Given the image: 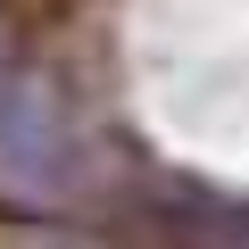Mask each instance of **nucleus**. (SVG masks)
Returning a JSON list of instances; mask_svg holds the SVG:
<instances>
[{"label": "nucleus", "instance_id": "f257e3e1", "mask_svg": "<svg viewBox=\"0 0 249 249\" xmlns=\"http://www.w3.org/2000/svg\"><path fill=\"white\" fill-rule=\"evenodd\" d=\"M75 124L50 100L42 75H25L0 50V199H67L75 191Z\"/></svg>", "mask_w": 249, "mask_h": 249}]
</instances>
